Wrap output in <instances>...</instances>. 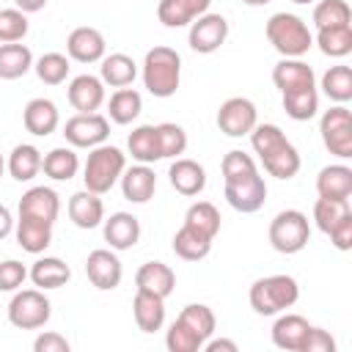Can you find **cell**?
I'll use <instances>...</instances> for the list:
<instances>
[{
	"mask_svg": "<svg viewBox=\"0 0 352 352\" xmlns=\"http://www.w3.org/2000/svg\"><path fill=\"white\" fill-rule=\"evenodd\" d=\"M311 330V322L300 314H280L272 324V344L286 352H302L305 336Z\"/></svg>",
	"mask_w": 352,
	"mask_h": 352,
	"instance_id": "603a6c76",
	"label": "cell"
},
{
	"mask_svg": "<svg viewBox=\"0 0 352 352\" xmlns=\"http://www.w3.org/2000/svg\"><path fill=\"white\" fill-rule=\"evenodd\" d=\"M85 275L99 292H113L124 278V267H121V258L113 253V248L110 250L96 248L85 258Z\"/></svg>",
	"mask_w": 352,
	"mask_h": 352,
	"instance_id": "4fadbf2b",
	"label": "cell"
},
{
	"mask_svg": "<svg viewBox=\"0 0 352 352\" xmlns=\"http://www.w3.org/2000/svg\"><path fill=\"white\" fill-rule=\"evenodd\" d=\"M143 85L151 96L157 99H168L179 91V82H182V55L173 50V47H151L143 58Z\"/></svg>",
	"mask_w": 352,
	"mask_h": 352,
	"instance_id": "7a4b0ae2",
	"label": "cell"
},
{
	"mask_svg": "<svg viewBox=\"0 0 352 352\" xmlns=\"http://www.w3.org/2000/svg\"><path fill=\"white\" fill-rule=\"evenodd\" d=\"M248 300L258 316H275L300 300V286L292 275H267L253 280Z\"/></svg>",
	"mask_w": 352,
	"mask_h": 352,
	"instance_id": "5b68a950",
	"label": "cell"
},
{
	"mask_svg": "<svg viewBox=\"0 0 352 352\" xmlns=\"http://www.w3.org/2000/svg\"><path fill=\"white\" fill-rule=\"evenodd\" d=\"M28 278V267L16 258L0 261V292H16Z\"/></svg>",
	"mask_w": 352,
	"mask_h": 352,
	"instance_id": "c3c4849f",
	"label": "cell"
},
{
	"mask_svg": "<svg viewBox=\"0 0 352 352\" xmlns=\"http://www.w3.org/2000/svg\"><path fill=\"white\" fill-rule=\"evenodd\" d=\"M118 182H121V192H124V198L129 204H148L154 198L157 173L148 165H143V162H138L132 168H124Z\"/></svg>",
	"mask_w": 352,
	"mask_h": 352,
	"instance_id": "44dd1931",
	"label": "cell"
},
{
	"mask_svg": "<svg viewBox=\"0 0 352 352\" xmlns=\"http://www.w3.org/2000/svg\"><path fill=\"white\" fill-rule=\"evenodd\" d=\"M302 352H336V338L327 330L311 324V330L305 336V344H302Z\"/></svg>",
	"mask_w": 352,
	"mask_h": 352,
	"instance_id": "681fc988",
	"label": "cell"
},
{
	"mask_svg": "<svg viewBox=\"0 0 352 352\" xmlns=\"http://www.w3.org/2000/svg\"><path fill=\"white\" fill-rule=\"evenodd\" d=\"M41 170H44L52 182H69V179H74L77 170H80V157H77V151H74L72 146H58V148H52V151L44 154Z\"/></svg>",
	"mask_w": 352,
	"mask_h": 352,
	"instance_id": "d6a6232c",
	"label": "cell"
},
{
	"mask_svg": "<svg viewBox=\"0 0 352 352\" xmlns=\"http://www.w3.org/2000/svg\"><path fill=\"white\" fill-rule=\"evenodd\" d=\"M135 283H138V289H146V292H151V294L165 300L176 289V272L162 261H146L135 272Z\"/></svg>",
	"mask_w": 352,
	"mask_h": 352,
	"instance_id": "f1b7e54d",
	"label": "cell"
},
{
	"mask_svg": "<svg viewBox=\"0 0 352 352\" xmlns=\"http://www.w3.org/2000/svg\"><path fill=\"white\" fill-rule=\"evenodd\" d=\"M212 0H160L157 3V19L165 28H184L201 14H206Z\"/></svg>",
	"mask_w": 352,
	"mask_h": 352,
	"instance_id": "d4e9b609",
	"label": "cell"
},
{
	"mask_svg": "<svg viewBox=\"0 0 352 352\" xmlns=\"http://www.w3.org/2000/svg\"><path fill=\"white\" fill-rule=\"evenodd\" d=\"M349 212H352L349 201L316 198V204H314V223H316V228H319L322 234H330V228H333L344 214H349Z\"/></svg>",
	"mask_w": 352,
	"mask_h": 352,
	"instance_id": "ee69618b",
	"label": "cell"
},
{
	"mask_svg": "<svg viewBox=\"0 0 352 352\" xmlns=\"http://www.w3.org/2000/svg\"><path fill=\"white\" fill-rule=\"evenodd\" d=\"M41 160H44V157H41V151H38L33 143H19V146L11 148L6 168H8L11 179H16V182H30V179L38 176Z\"/></svg>",
	"mask_w": 352,
	"mask_h": 352,
	"instance_id": "1f68e13d",
	"label": "cell"
},
{
	"mask_svg": "<svg viewBox=\"0 0 352 352\" xmlns=\"http://www.w3.org/2000/svg\"><path fill=\"white\" fill-rule=\"evenodd\" d=\"M60 214V198L52 187H30L28 192H22L19 198V217H33V220H44L50 226H55Z\"/></svg>",
	"mask_w": 352,
	"mask_h": 352,
	"instance_id": "2e32d148",
	"label": "cell"
},
{
	"mask_svg": "<svg viewBox=\"0 0 352 352\" xmlns=\"http://www.w3.org/2000/svg\"><path fill=\"white\" fill-rule=\"evenodd\" d=\"M47 3H50V0H14V8H19V11H25V14H36V11H41Z\"/></svg>",
	"mask_w": 352,
	"mask_h": 352,
	"instance_id": "11a10c76",
	"label": "cell"
},
{
	"mask_svg": "<svg viewBox=\"0 0 352 352\" xmlns=\"http://www.w3.org/2000/svg\"><path fill=\"white\" fill-rule=\"evenodd\" d=\"M327 236H330L333 248H338V250H349V248H352V212L344 214V217L330 228Z\"/></svg>",
	"mask_w": 352,
	"mask_h": 352,
	"instance_id": "816d5d0a",
	"label": "cell"
},
{
	"mask_svg": "<svg viewBox=\"0 0 352 352\" xmlns=\"http://www.w3.org/2000/svg\"><path fill=\"white\" fill-rule=\"evenodd\" d=\"M69 220L82 228V231H91L96 226H102L104 220V204H102V195L91 192V190H80L69 198Z\"/></svg>",
	"mask_w": 352,
	"mask_h": 352,
	"instance_id": "7402d4cb",
	"label": "cell"
},
{
	"mask_svg": "<svg viewBox=\"0 0 352 352\" xmlns=\"http://www.w3.org/2000/svg\"><path fill=\"white\" fill-rule=\"evenodd\" d=\"M316 192H319V198L349 201V195H352V168L344 165V162L324 165L316 173Z\"/></svg>",
	"mask_w": 352,
	"mask_h": 352,
	"instance_id": "cb8c5ba5",
	"label": "cell"
},
{
	"mask_svg": "<svg viewBox=\"0 0 352 352\" xmlns=\"http://www.w3.org/2000/svg\"><path fill=\"white\" fill-rule=\"evenodd\" d=\"M126 148H129V157L135 162H143V165H154L157 160H162L160 138H157V126L154 124L135 126L129 132V138H126Z\"/></svg>",
	"mask_w": 352,
	"mask_h": 352,
	"instance_id": "f546056e",
	"label": "cell"
},
{
	"mask_svg": "<svg viewBox=\"0 0 352 352\" xmlns=\"http://www.w3.org/2000/svg\"><path fill=\"white\" fill-rule=\"evenodd\" d=\"M22 124H25V129H28L30 135L47 138V135H52V132L58 129L60 113H58V107H55L52 99L36 96V99H30V102L25 104V110H22Z\"/></svg>",
	"mask_w": 352,
	"mask_h": 352,
	"instance_id": "ffe728a7",
	"label": "cell"
},
{
	"mask_svg": "<svg viewBox=\"0 0 352 352\" xmlns=\"http://www.w3.org/2000/svg\"><path fill=\"white\" fill-rule=\"evenodd\" d=\"M69 69H72L69 66V55H63V52H44L41 58L33 60V72H36V77L44 85H60V82H66Z\"/></svg>",
	"mask_w": 352,
	"mask_h": 352,
	"instance_id": "60d3db41",
	"label": "cell"
},
{
	"mask_svg": "<svg viewBox=\"0 0 352 352\" xmlns=\"http://www.w3.org/2000/svg\"><path fill=\"white\" fill-rule=\"evenodd\" d=\"M319 135L330 154L338 160L352 157V113L346 104H333L319 118Z\"/></svg>",
	"mask_w": 352,
	"mask_h": 352,
	"instance_id": "ba28073f",
	"label": "cell"
},
{
	"mask_svg": "<svg viewBox=\"0 0 352 352\" xmlns=\"http://www.w3.org/2000/svg\"><path fill=\"white\" fill-rule=\"evenodd\" d=\"M179 319H182L187 327H192V330L201 336V341H206V338L214 333V324H217L214 311H212L209 305H204V302H190V305H184L182 314H179Z\"/></svg>",
	"mask_w": 352,
	"mask_h": 352,
	"instance_id": "7bdbcfd3",
	"label": "cell"
},
{
	"mask_svg": "<svg viewBox=\"0 0 352 352\" xmlns=\"http://www.w3.org/2000/svg\"><path fill=\"white\" fill-rule=\"evenodd\" d=\"M245 6H253V8H258V6H267V3H272V0H242Z\"/></svg>",
	"mask_w": 352,
	"mask_h": 352,
	"instance_id": "9f6ffc18",
	"label": "cell"
},
{
	"mask_svg": "<svg viewBox=\"0 0 352 352\" xmlns=\"http://www.w3.org/2000/svg\"><path fill=\"white\" fill-rule=\"evenodd\" d=\"M14 234H16V245L25 253H44L52 245V226L44 220H33V217H16L14 220Z\"/></svg>",
	"mask_w": 352,
	"mask_h": 352,
	"instance_id": "4316f807",
	"label": "cell"
},
{
	"mask_svg": "<svg viewBox=\"0 0 352 352\" xmlns=\"http://www.w3.org/2000/svg\"><path fill=\"white\" fill-rule=\"evenodd\" d=\"M258 124V110L248 96H231L217 110V129L226 138H245Z\"/></svg>",
	"mask_w": 352,
	"mask_h": 352,
	"instance_id": "8fae6325",
	"label": "cell"
},
{
	"mask_svg": "<svg viewBox=\"0 0 352 352\" xmlns=\"http://www.w3.org/2000/svg\"><path fill=\"white\" fill-rule=\"evenodd\" d=\"M66 52L77 63H99L104 58V52H107V41H104L102 30H96L91 25H82V28H74L69 33Z\"/></svg>",
	"mask_w": 352,
	"mask_h": 352,
	"instance_id": "5bb4252c",
	"label": "cell"
},
{
	"mask_svg": "<svg viewBox=\"0 0 352 352\" xmlns=\"http://www.w3.org/2000/svg\"><path fill=\"white\" fill-rule=\"evenodd\" d=\"M63 138L72 148L102 146L110 138V118L102 113H77L63 124Z\"/></svg>",
	"mask_w": 352,
	"mask_h": 352,
	"instance_id": "9c48e42d",
	"label": "cell"
},
{
	"mask_svg": "<svg viewBox=\"0 0 352 352\" xmlns=\"http://www.w3.org/2000/svg\"><path fill=\"white\" fill-rule=\"evenodd\" d=\"M226 201L231 209L242 212V214H253L264 206L267 201V182L258 170L253 173H245V176H236V179H226Z\"/></svg>",
	"mask_w": 352,
	"mask_h": 352,
	"instance_id": "30bf717a",
	"label": "cell"
},
{
	"mask_svg": "<svg viewBox=\"0 0 352 352\" xmlns=\"http://www.w3.org/2000/svg\"><path fill=\"white\" fill-rule=\"evenodd\" d=\"M132 316H135L138 330L157 333L165 324V300L146 292V289H138L135 300H132Z\"/></svg>",
	"mask_w": 352,
	"mask_h": 352,
	"instance_id": "484cf974",
	"label": "cell"
},
{
	"mask_svg": "<svg viewBox=\"0 0 352 352\" xmlns=\"http://www.w3.org/2000/svg\"><path fill=\"white\" fill-rule=\"evenodd\" d=\"M283 110L292 121H311L319 110V94L316 88H297L283 94Z\"/></svg>",
	"mask_w": 352,
	"mask_h": 352,
	"instance_id": "74e56055",
	"label": "cell"
},
{
	"mask_svg": "<svg viewBox=\"0 0 352 352\" xmlns=\"http://www.w3.org/2000/svg\"><path fill=\"white\" fill-rule=\"evenodd\" d=\"M308 239H311V223H308L305 212L283 209L270 220V245L278 253H283V256L300 253L308 245Z\"/></svg>",
	"mask_w": 352,
	"mask_h": 352,
	"instance_id": "8992f818",
	"label": "cell"
},
{
	"mask_svg": "<svg viewBox=\"0 0 352 352\" xmlns=\"http://www.w3.org/2000/svg\"><path fill=\"white\" fill-rule=\"evenodd\" d=\"M99 63H102V66H99V77H102V82L110 85V88H126V85H132L135 77H138V63H135L129 55H124V52L104 55Z\"/></svg>",
	"mask_w": 352,
	"mask_h": 352,
	"instance_id": "4dcf8cb0",
	"label": "cell"
},
{
	"mask_svg": "<svg viewBox=\"0 0 352 352\" xmlns=\"http://www.w3.org/2000/svg\"><path fill=\"white\" fill-rule=\"evenodd\" d=\"M102 234L113 250H129L140 239V220L132 212H113L102 220Z\"/></svg>",
	"mask_w": 352,
	"mask_h": 352,
	"instance_id": "e0dca14e",
	"label": "cell"
},
{
	"mask_svg": "<svg viewBox=\"0 0 352 352\" xmlns=\"http://www.w3.org/2000/svg\"><path fill=\"white\" fill-rule=\"evenodd\" d=\"M157 138H160V151H162V160H176L184 154L187 148V132L173 124V121H165V124H157Z\"/></svg>",
	"mask_w": 352,
	"mask_h": 352,
	"instance_id": "bcb514c9",
	"label": "cell"
},
{
	"mask_svg": "<svg viewBox=\"0 0 352 352\" xmlns=\"http://www.w3.org/2000/svg\"><path fill=\"white\" fill-rule=\"evenodd\" d=\"M33 69V52L28 44H0V80H19Z\"/></svg>",
	"mask_w": 352,
	"mask_h": 352,
	"instance_id": "836d02e7",
	"label": "cell"
},
{
	"mask_svg": "<svg viewBox=\"0 0 352 352\" xmlns=\"http://www.w3.org/2000/svg\"><path fill=\"white\" fill-rule=\"evenodd\" d=\"M11 231H14V217H11L8 206L0 204V239H6Z\"/></svg>",
	"mask_w": 352,
	"mask_h": 352,
	"instance_id": "db71d44e",
	"label": "cell"
},
{
	"mask_svg": "<svg viewBox=\"0 0 352 352\" xmlns=\"http://www.w3.org/2000/svg\"><path fill=\"white\" fill-rule=\"evenodd\" d=\"M322 55L327 58H346L352 52V25H336V28H319L314 41Z\"/></svg>",
	"mask_w": 352,
	"mask_h": 352,
	"instance_id": "8d00e7d4",
	"label": "cell"
},
{
	"mask_svg": "<svg viewBox=\"0 0 352 352\" xmlns=\"http://www.w3.org/2000/svg\"><path fill=\"white\" fill-rule=\"evenodd\" d=\"M69 349H72V344L66 341V336L52 333V330L38 333L33 341V352H69Z\"/></svg>",
	"mask_w": 352,
	"mask_h": 352,
	"instance_id": "f907efd6",
	"label": "cell"
},
{
	"mask_svg": "<svg viewBox=\"0 0 352 352\" xmlns=\"http://www.w3.org/2000/svg\"><path fill=\"white\" fill-rule=\"evenodd\" d=\"M322 91L327 99H333L336 104H346L352 99V69L338 63V66H330L324 74H322Z\"/></svg>",
	"mask_w": 352,
	"mask_h": 352,
	"instance_id": "ab89813d",
	"label": "cell"
},
{
	"mask_svg": "<svg viewBox=\"0 0 352 352\" xmlns=\"http://www.w3.org/2000/svg\"><path fill=\"white\" fill-rule=\"evenodd\" d=\"M168 179H170V187L179 195H187V198H195L206 187V170H204V165L195 162V160H190V157H176L170 162V168H168Z\"/></svg>",
	"mask_w": 352,
	"mask_h": 352,
	"instance_id": "d6986e66",
	"label": "cell"
},
{
	"mask_svg": "<svg viewBox=\"0 0 352 352\" xmlns=\"http://www.w3.org/2000/svg\"><path fill=\"white\" fill-rule=\"evenodd\" d=\"M201 349H204V352H236L239 346H236V341H231V338H212V336H209Z\"/></svg>",
	"mask_w": 352,
	"mask_h": 352,
	"instance_id": "f5cc1de1",
	"label": "cell"
},
{
	"mask_svg": "<svg viewBox=\"0 0 352 352\" xmlns=\"http://www.w3.org/2000/svg\"><path fill=\"white\" fill-rule=\"evenodd\" d=\"M140 110H143V96L135 88H118L107 102V118L121 126L132 124L140 116Z\"/></svg>",
	"mask_w": 352,
	"mask_h": 352,
	"instance_id": "e575fe53",
	"label": "cell"
},
{
	"mask_svg": "<svg viewBox=\"0 0 352 352\" xmlns=\"http://www.w3.org/2000/svg\"><path fill=\"white\" fill-rule=\"evenodd\" d=\"M212 250V239L190 226H182L176 234H173V253L182 258V261H201L206 258Z\"/></svg>",
	"mask_w": 352,
	"mask_h": 352,
	"instance_id": "d590c367",
	"label": "cell"
},
{
	"mask_svg": "<svg viewBox=\"0 0 352 352\" xmlns=\"http://www.w3.org/2000/svg\"><path fill=\"white\" fill-rule=\"evenodd\" d=\"M314 25L319 28H336V25H352V8L346 0H319L314 6Z\"/></svg>",
	"mask_w": 352,
	"mask_h": 352,
	"instance_id": "b9f144b4",
	"label": "cell"
},
{
	"mask_svg": "<svg viewBox=\"0 0 352 352\" xmlns=\"http://www.w3.org/2000/svg\"><path fill=\"white\" fill-rule=\"evenodd\" d=\"M272 82L280 94L297 88H316V74L302 58H280L272 66Z\"/></svg>",
	"mask_w": 352,
	"mask_h": 352,
	"instance_id": "ac0fdd59",
	"label": "cell"
},
{
	"mask_svg": "<svg viewBox=\"0 0 352 352\" xmlns=\"http://www.w3.org/2000/svg\"><path fill=\"white\" fill-rule=\"evenodd\" d=\"M250 146L270 176L286 182L300 173V154L278 124H256L250 132Z\"/></svg>",
	"mask_w": 352,
	"mask_h": 352,
	"instance_id": "6da1fadb",
	"label": "cell"
},
{
	"mask_svg": "<svg viewBox=\"0 0 352 352\" xmlns=\"http://www.w3.org/2000/svg\"><path fill=\"white\" fill-rule=\"evenodd\" d=\"M165 346H168L170 352H201L204 341H201V336H198L192 327H187V324L176 316L173 324H170L168 333H165Z\"/></svg>",
	"mask_w": 352,
	"mask_h": 352,
	"instance_id": "f6af8a7d",
	"label": "cell"
},
{
	"mask_svg": "<svg viewBox=\"0 0 352 352\" xmlns=\"http://www.w3.org/2000/svg\"><path fill=\"white\" fill-rule=\"evenodd\" d=\"M30 30L28 14L19 8H0V44L22 41Z\"/></svg>",
	"mask_w": 352,
	"mask_h": 352,
	"instance_id": "7dc6e473",
	"label": "cell"
},
{
	"mask_svg": "<svg viewBox=\"0 0 352 352\" xmlns=\"http://www.w3.org/2000/svg\"><path fill=\"white\" fill-rule=\"evenodd\" d=\"M264 33L275 52H280L283 58H302L314 47V33L308 30L305 19L289 11L272 14L264 25Z\"/></svg>",
	"mask_w": 352,
	"mask_h": 352,
	"instance_id": "3957f363",
	"label": "cell"
},
{
	"mask_svg": "<svg viewBox=\"0 0 352 352\" xmlns=\"http://www.w3.org/2000/svg\"><path fill=\"white\" fill-rule=\"evenodd\" d=\"M3 170H6V160H3V154H0V176H3Z\"/></svg>",
	"mask_w": 352,
	"mask_h": 352,
	"instance_id": "680465c9",
	"label": "cell"
},
{
	"mask_svg": "<svg viewBox=\"0 0 352 352\" xmlns=\"http://www.w3.org/2000/svg\"><path fill=\"white\" fill-rule=\"evenodd\" d=\"M126 168V154L118 148V146H110V143H102V146H94L85 165H82V182H85V190L96 192V195H104L110 192L121 173Z\"/></svg>",
	"mask_w": 352,
	"mask_h": 352,
	"instance_id": "277c9868",
	"label": "cell"
},
{
	"mask_svg": "<svg viewBox=\"0 0 352 352\" xmlns=\"http://www.w3.org/2000/svg\"><path fill=\"white\" fill-rule=\"evenodd\" d=\"M184 226H190V228L206 234L209 239H214L220 234V212L212 201H195L184 212Z\"/></svg>",
	"mask_w": 352,
	"mask_h": 352,
	"instance_id": "f35d334b",
	"label": "cell"
},
{
	"mask_svg": "<svg viewBox=\"0 0 352 352\" xmlns=\"http://www.w3.org/2000/svg\"><path fill=\"white\" fill-rule=\"evenodd\" d=\"M228 38V19L223 14H201L198 19L190 22V33H187V41H190V50L192 52H201V55H212L217 52Z\"/></svg>",
	"mask_w": 352,
	"mask_h": 352,
	"instance_id": "7c38bea8",
	"label": "cell"
},
{
	"mask_svg": "<svg viewBox=\"0 0 352 352\" xmlns=\"http://www.w3.org/2000/svg\"><path fill=\"white\" fill-rule=\"evenodd\" d=\"M66 99L77 113H99V107L104 104V82L102 77L94 74H77L72 77L69 88H66Z\"/></svg>",
	"mask_w": 352,
	"mask_h": 352,
	"instance_id": "9a60e30c",
	"label": "cell"
},
{
	"mask_svg": "<svg viewBox=\"0 0 352 352\" xmlns=\"http://www.w3.org/2000/svg\"><path fill=\"white\" fill-rule=\"evenodd\" d=\"M52 302L41 289H16L8 302V322L19 330H38L50 322Z\"/></svg>",
	"mask_w": 352,
	"mask_h": 352,
	"instance_id": "52a82bcc",
	"label": "cell"
},
{
	"mask_svg": "<svg viewBox=\"0 0 352 352\" xmlns=\"http://www.w3.org/2000/svg\"><path fill=\"white\" fill-rule=\"evenodd\" d=\"M28 278L33 280L36 289L47 292V289H60V286H66L69 278H72V270H69V264H66L63 258H58V256H44V258H36V261H33V267L28 270Z\"/></svg>",
	"mask_w": 352,
	"mask_h": 352,
	"instance_id": "83f0119b",
	"label": "cell"
},
{
	"mask_svg": "<svg viewBox=\"0 0 352 352\" xmlns=\"http://www.w3.org/2000/svg\"><path fill=\"white\" fill-rule=\"evenodd\" d=\"M292 3H297V6H308V3H314V0H292Z\"/></svg>",
	"mask_w": 352,
	"mask_h": 352,
	"instance_id": "6f0895ef",
	"label": "cell"
}]
</instances>
